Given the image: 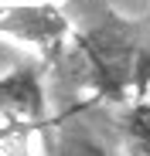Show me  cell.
Wrapping results in <instances>:
<instances>
[{"instance_id":"obj_1","label":"cell","mask_w":150,"mask_h":156,"mask_svg":"<svg viewBox=\"0 0 150 156\" xmlns=\"http://www.w3.org/2000/svg\"><path fill=\"white\" fill-rule=\"evenodd\" d=\"M72 55L82 71V82L92 92V102L137 105L150 88V41L137 24L119 14L85 27L72 37Z\"/></svg>"},{"instance_id":"obj_2","label":"cell","mask_w":150,"mask_h":156,"mask_svg":"<svg viewBox=\"0 0 150 156\" xmlns=\"http://www.w3.org/2000/svg\"><path fill=\"white\" fill-rule=\"evenodd\" d=\"M0 37L38 51L44 61H58L75 34L58 4L38 0V4H0Z\"/></svg>"},{"instance_id":"obj_3","label":"cell","mask_w":150,"mask_h":156,"mask_svg":"<svg viewBox=\"0 0 150 156\" xmlns=\"http://www.w3.org/2000/svg\"><path fill=\"white\" fill-rule=\"evenodd\" d=\"M44 78L34 65H14L0 75V136H24L48 122Z\"/></svg>"},{"instance_id":"obj_4","label":"cell","mask_w":150,"mask_h":156,"mask_svg":"<svg viewBox=\"0 0 150 156\" xmlns=\"http://www.w3.org/2000/svg\"><path fill=\"white\" fill-rule=\"evenodd\" d=\"M41 139H44L48 156H113L109 146L99 136L85 133V129H79V126H65V122H55L51 129L44 126Z\"/></svg>"},{"instance_id":"obj_5","label":"cell","mask_w":150,"mask_h":156,"mask_svg":"<svg viewBox=\"0 0 150 156\" xmlns=\"http://www.w3.org/2000/svg\"><path fill=\"white\" fill-rule=\"evenodd\" d=\"M123 129H126V153L130 156H150V98L126 109Z\"/></svg>"}]
</instances>
